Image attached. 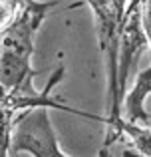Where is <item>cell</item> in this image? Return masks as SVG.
I'll use <instances>...</instances> for the list:
<instances>
[{
    "label": "cell",
    "mask_w": 151,
    "mask_h": 157,
    "mask_svg": "<svg viewBox=\"0 0 151 157\" xmlns=\"http://www.w3.org/2000/svg\"><path fill=\"white\" fill-rule=\"evenodd\" d=\"M58 0L36 2L26 0L18 14L0 30V90L4 92H36L32 80L40 72L32 70L30 58L34 52V36L40 24Z\"/></svg>",
    "instance_id": "obj_1"
},
{
    "label": "cell",
    "mask_w": 151,
    "mask_h": 157,
    "mask_svg": "<svg viewBox=\"0 0 151 157\" xmlns=\"http://www.w3.org/2000/svg\"><path fill=\"white\" fill-rule=\"evenodd\" d=\"M131 0H84V2L72 4L77 8L80 4H89L93 16H96V30L100 50L108 58V82H109V117L108 135L105 141L111 139L121 123V104H123V92L119 88V46H121V30L125 22V12Z\"/></svg>",
    "instance_id": "obj_2"
},
{
    "label": "cell",
    "mask_w": 151,
    "mask_h": 157,
    "mask_svg": "<svg viewBox=\"0 0 151 157\" xmlns=\"http://www.w3.org/2000/svg\"><path fill=\"white\" fill-rule=\"evenodd\" d=\"M64 72H66V68H64V66H58V70L52 74L50 82L46 84L44 92L24 94V92H4V90H0V157L8 155V151H10L12 127H14L18 115L22 113V111L32 109V107H56V109H60V111H72V113H77V115H81V117L96 119V121L105 123V117L88 113V111H77L74 107H68V105H64L62 101L52 98V88L64 78Z\"/></svg>",
    "instance_id": "obj_3"
},
{
    "label": "cell",
    "mask_w": 151,
    "mask_h": 157,
    "mask_svg": "<svg viewBox=\"0 0 151 157\" xmlns=\"http://www.w3.org/2000/svg\"><path fill=\"white\" fill-rule=\"evenodd\" d=\"M48 109L50 107H32L18 115L12 127L8 155L30 153L36 157H66L52 129Z\"/></svg>",
    "instance_id": "obj_4"
},
{
    "label": "cell",
    "mask_w": 151,
    "mask_h": 157,
    "mask_svg": "<svg viewBox=\"0 0 151 157\" xmlns=\"http://www.w3.org/2000/svg\"><path fill=\"white\" fill-rule=\"evenodd\" d=\"M119 145L117 153L121 155H151V127L149 125H137L135 121L121 119L117 131L109 141L104 143L101 155H108L111 145Z\"/></svg>",
    "instance_id": "obj_5"
}]
</instances>
